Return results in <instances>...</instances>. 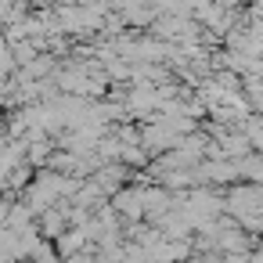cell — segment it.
<instances>
[{
	"instance_id": "cell-1",
	"label": "cell",
	"mask_w": 263,
	"mask_h": 263,
	"mask_svg": "<svg viewBox=\"0 0 263 263\" xmlns=\"http://www.w3.org/2000/svg\"><path fill=\"white\" fill-rule=\"evenodd\" d=\"M83 238H87V231H69V234H58V252H62V256L80 252V249H83Z\"/></svg>"
},
{
	"instance_id": "cell-2",
	"label": "cell",
	"mask_w": 263,
	"mask_h": 263,
	"mask_svg": "<svg viewBox=\"0 0 263 263\" xmlns=\"http://www.w3.org/2000/svg\"><path fill=\"white\" fill-rule=\"evenodd\" d=\"M116 205H119V213H126V216H141V191H123V195H116Z\"/></svg>"
}]
</instances>
